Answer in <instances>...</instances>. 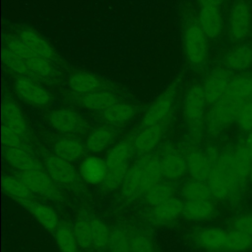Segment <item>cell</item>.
I'll list each match as a JSON object with an SVG mask.
<instances>
[{"label":"cell","instance_id":"d6986e66","mask_svg":"<svg viewBox=\"0 0 252 252\" xmlns=\"http://www.w3.org/2000/svg\"><path fill=\"white\" fill-rule=\"evenodd\" d=\"M199 26L208 38H217L222 31V16L220 7L201 8Z\"/></svg>","mask_w":252,"mask_h":252},{"label":"cell","instance_id":"484cf974","mask_svg":"<svg viewBox=\"0 0 252 252\" xmlns=\"http://www.w3.org/2000/svg\"><path fill=\"white\" fill-rule=\"evenodd\" d=\"M142 194L141 190V162L138 160L129 166L125 179L121 185V195L124 200L131 202Z\"/></svg>","mask_w":252,"mask_h":252},{"label":"cell","instance_id":"5bb4252c","mask_svg":"<svg viewBox=\"0 0 252 252\" xmlns=\"http://www.w3.org/2000/svg\"><path fill=\"white\" fill-rule=\"evenodd\" d=\"M141 162V190L142 194L155 185L161 182L163 177L160 158L157 156H146L140 159Z\"/></svg>","mask_w":252,"mask_h":252},{"label":"cell","instance_id":"f6af8a7d","mask_svg":"<svg viewBox=\"0 0 252 252\" xmlns=\"http://www.w3.org/2000/svg\"><path fill=\"white\" fill-rule=\"evenodd\" d=\"M128 164L119 166L117 168H113V169H108L107 175L104 179V181L101 183V186L109 191H113L116 190L118 187H121L126 173L128 171Z\"/></svg>","mask_w":252,"mask_h":252},{"label":"cell","instance_id":"ba28073f","mask_svg":"<svg viewBox=\"0 0 252 252\" xmlns=\"http://www.w3.org/2000/svg\"><path fill=\"white\" fill-rule=\"evenodd\" d=\"M50 125L61 133H77L85 128V121L75 110L69 108H58L52 110L48 115Z\"/></svg>","mask_w":252,"mask_h":252},{"label":"cell","instance_id":"74e56055","mask_svg":"<svg viewBox=\"0 0 252 252\" xmlns=\"http://www.w3.org/2000/svg\"><path fill=\"white\" fill-rule=\"evenodd\" d=\"M55 240L60 252H78L79 244L73 228L67 224H59L55 230Z\"/></svg>","mask_w":252,"mask_h":252},{"label":"cell","instance_id":"681fc988","mask_svg":"<svg viewBox=\"0 0 252 252\" xmlns=\"http://www.w3.org/2000/svg\"><path fill=\"white\" fill-rule=\"evenodd\" d=\"M1 135L5 148H23V137L5 124H2Z\"/></svg>","mask_w":252,"mask_h":252},{"label":"cell","instance_id":"3957f363","mask_svg":"<svg viewBox=\"0 0 252 252\" xmlns=\"http://www.w3.org/2000/svg\"><path fill=\"white\" fill-rule=\"evenodd\" d=\"M184 50L188 61L195 67L203 66L208 58V37L197 24L187 27L183 36Z\"/></svg>","mask_w":252,"mask_h":252},{"label":"cell","instance_id":"44dd1931","mask_svg":"<svg viewBox=\"0 0 252 252\" xmlns=\"http://www.w3.org/2000/svg\"><path fill=\"white\" fill-rule=\"evenodd\" d=\"M160 166L163 177L174 180L184 175L187 170V161L181 154L171 150L160 158Z\"/></svg>","mask_w":252,"mask_h":252},{"label":"cell","instance_id":"f907efd6","mask_svg":"<svg viewBox=\"0 0 252 252\" xmlns=\"http://www.w3.org/2000/svg\"><path fill=\"white\" fill-rule=\"evenodd\" d=\"M231 229L252 236V213L240 214L231 220Z\"/></svg>","mask_w":252,"mask_h":252},{"label":"cell","instance_id":"52a82bcc","mask_svg":"<svg viewBox=\"0 0 252 252\" xmlns=\"http://www.w3.org/2000/svg\"><path fill=\"white\" fill-rule=\"evenodd\" d=\"M175 85L168 87L148 107L143 117V126H153L161 123L170 113L174 103Z\"/></svg>","mask_w":252,"mask_h":252},{"label":"cell","instance_id":"f5cc1de1","mask_svg":"<svg viewBox=\"0 0 252 252\" xmlns=\"http://www.w3.org/2000/svg\"><path fill=\"white\" fill-rule=\"evenodd\" d=\"M242 142H243L244 147L246 148L247 152L249 153L250 157L252 158V131L246 134V136Z\"/></svg>","mask_w":252,"mask_h":252},{"label":"cell","instance_id":"60d3db41","mask_svg":"<svg viewBox=\"0 0 252 252\" xmlns=\"http://www.w3.org/2000/svg\"><path fill=\"white\" fill-rule=\"evenodd\" d=\"M73 231L79 247L83 249H89L93 247L91 220H87L85 218L79 219L73 226Z\"/></svg>","mask_w":252,"mask_h":252},{"label":"cell","instance_id":"8fae6325","mask_svg":"<svg viewBox=\"0 0 252 252\" xmlns=\"http://www.w3.org/2000/svg\"><path fill=\"white\" fill-rule=\"evenodd\" d=\"M44 165L46 172L54 182L64 185H72L77 181L78 175L71 162L56 155L47 157L44 160Z\"/></svg>","mask_w":252,"mask_h":252},{"label":"cell","instance_id":"8992f818","mask_svg":"<svg viewBox=\"0 0 252 252\" xmlns=\"http://www.w3.org/2000/svg\"><path fill=\"white\" fill-rule=\"evenodd\" d=\"M207 100L201 85H193L187 91L184 97V116L187 124L195 131H199L204 115Z\"/></svg>","mask_w":252,"mask_h":252},{"label":"cell","instance_id":"db71d44e","mask_svg":"<svg viewBox=\"0 0 252 252\" xmlns=\"http://www.w3.org/2000/svg\"><path fill=\"white\" fill-rule=\"evenodd\" d=\"M250 183L252 184V165H251V168H250V172H249V177H248Z\"/></svg>","mask_w":252,"mask_h":252},{"label":"cell","instance_id":"f35d334b","mask_svg":"<svg viewBox=\"0 0 252 252\" xmlns=\"http://www.w3.org/2000/svg\"><path fill=\"white\" fill-rule=\"evenodd\" d=\"M91 229H92V241L93 247L98 250H104L108 246L110 229L106 223L98 219H91Z\"/></svg>","mask_w":252,"mask_h":252},{"label":"cell","instance_id":"4316f807","mask_svg":"<svg viewBox=\"0 0 252 252\" xmlns=\"http://www.w3.org/2000/svg\"><path fill=\"white\" fill-rule=\"evenodd\" d=\"M78 100L85 108L94 111H104L117 102L113 94L102 90L80 94Z\"/></svg>","mask_w":252,"mask_h":252},{"label":"cell","instance_id":"7c38bea8","mask_svg":"<svg viewBox=\"0 0 252 252\" xmlns=\"http://www.w3.org/2000/svg\"><path fill=\"white\" fill-rule=\"evenodd\" d=\"M222 62L230 71L246 72L252 66V44L248 42L235 44L225 53Z\"/></svg>","mask_w":252,"mask_h":252},{"label":"cell","instance_id":"ffe728a7","mask_svg":"<svg viewBox=\"0 0 252 252\" xmlns=\"http://www.w3.org/2000/svg\"><path fill=\"white\" fill-rule=\"evenodd\" d=\"M163 133L164 127L161 123L147 126L135 136L133 146L139 153L148 154L159 143Z\"/></svg>","mask_w":252,"mask_h":252},{"label":"cell","instance_id":"e0dca14e","mask_svg":"<svg viewBox=\"0 0 252 252\" xmlns=\"http://www.w3.org/2000/svg\"><path fill=\"white\" fill-rule=\"evenodd\" d=\"M183 205L184 203L180 199L173 196L160 205L153 208L151 220L156 224H168L182 215Z\"/></svg>","mask_w":252,"mask_h":252},{"label":"cell","instance_id":"b9f144b4","mask_svg":"<svg viewBox=\"0 0 252 252\" xmlns=\"http://www.w3.org/2000/svg\"><path fill=\"white\" fill-rule=\"evenodd\" d=\"M107 249L109 252H131L130 236L120 227L112 228Z\"/></svg>","mask_w":252,"mask_h":252},{"label":"cell","instance_id":"6da1fadb","mask_svg":"<svg viewBox=\"0 0 252 252\" xmlns=\"http://www.w3.org/2000/svg\"><path fill=\"white\" fill-rule=\"evenodd\" d=\"M242 103V101L226 94L221 99L213 104L207 115L208 133L217 136L235 122Z\"/></svg>","mask_w":252,"mask_h":252},{"label":"cell","instance_id":"8d00e7d4","mask_svg":"<svg viewBox=\"0 0 252 252\" xmlns=\"http://www.w3.org/2000/svg\"><path fill=\"white\" fill-rule=\"evenodd\" d=\"M182 196L185 201L192 200H211L213 195L205 181H198L192 179L186 182L182 187Z\"/></svg>","mask_w":252,"mask_h":252},{"label":"cell","instance_id":"9a60e30c","mask_svg":"<svg viewBox=\"0 0 252 252\" xmlns=\"http://www.w3.org/2000/svg\"><path fill=\"white\" fill-rule=\"evenodd\" d=\"M107 172L108 167L105 160L95 156L87 157L80 165V175L83 180L89 184H101Z\"/></svg>","mask_w":252,"mask_h":252},{"label":"cell","instance_id":"7402d4cb","mask_svg":"<svg viewBox=\"0 0 252 252\" xmlns=\"http://www.w3.org/2000/svg\"><path fill=\"white\" fill-rule=\"evenodd\" d=\"M216 208L211 200H192L185 201L182 216L193 221H203L211 219L215 214Z\"/></svg>","mask_w":252,"mask_h":252},{"label":"cell","instance_id":"83f0119b","mask_svg":"<svg viewBox=\"0 0 252 252\" xmlns=\"http://www.w3.org/2000/svg\"><path fill=\"white\" fill-rule=\"evenodd\" d=\"M69 88L80 94L101 90L102 83L95 76L88 72H76L68 80Z\"/></svg>","mask_w":252,"mask_h":252},{"label":"cell","instance_id":"ab89813d","mask_svg":"<svg viewBox=\"0 0 252 252\" xmlns=\"http://www.w3.org/2000/svg\"><path fill=\"white\" fill-rule=\"evenodd\" d=\"M252 247V236L238 230H228L225 251L244 252Z\"/></svg>","mask_w":252,"mask_h":252},{"label":"cell","instance_id":"d6a6232c","mask_svg":"<svg viewBox=\"0 0 252 252\" xmlns=\"http://www.w3.org/2000/svg\"><path fill=\"white\" fill-rule=\"evenodd\" d=\"M135 115V108L128 103L115 102L102 111L103 118L112 124H122L129 121Z\"/></svg>","mask_w":252,"mask_h":252},{"label":"cell","instance_id":"277c9868","mask_svg":"<svg viewBox=\"0 0 252 252\" xmlns=\"http://www.w3.org/2000/svg\"><path fill=\"white\" fill-rule=\"evenodd\" d=\"M18 177L34 194L52 201H60L62 199L61 193L56 188L53 179L41 168L20 172Z\"/></svg>","mask_w":252,"mask_h":252},{"label":"cell","instance_id":"7dc6e473","mask_svg":"<svg viewBox=\"0 0 252 252\" xmlns=\"http://www.w3.org/2000/svg\"><path fill=\"white\" fill-rule=\"evenodd\" d=\"M4 41L5 47H7L10 51H12L17 56L23 58L24 60H28L29 58L34 55V53L22 41L20 37L7 35Z\"/></svg>","mask_w":252,"mask_h":252},{"label":"cell","instance_id":"7bdbcfd3","mask_svg":"<svg viewBox=\"0 0 252 252\" xmlns=\"http://www.w3.org/2000/svg\"><path fill=\"white\" fill-rule=\"evenodd\" d=\"M27 65L30 69L31 74H33L40 78H47L53 73V65L51 60L40 57L38 55H33L28 60H26Z\"/></svg>","mask_w":252,"mask_h":252},{"label":"cell","instance_id":"1f68e13d","mask_svg":"<svg viewBox=\"0 0 252 252\" xmlns=\"http://www.w3.org/2000/svg\"><path fill=\"white\" fill-rule=\"evenodd\" d=\"M131 148L132 146L129 140H123L112 147L105 158L108 169H113L128 164V160L131 156Z\"/></svg>","mask_w":252,"mask_h":252},{"label":"cell","instance_id":"f1b7e54d","mask_svg":"<svg viewBox=\"0 0 252 252\" xmlns=\"http://www.w3.org/2000/svg\"><path fill=\"white\" fill-rule=\"evenodd\" d=\"M85 147L80 140L66 137L58 140L54 144L53 149L57 157L72 162L78 160L83 156Z\"/></svg>","mask_w":252,"mask_h":252},{"label":"cell","instance_id":"836d02e7","mask_svg":"<svg viewBox=\"0 0 252 252\" xmlns=\"http://www.w3.org/2000/svg\"><path fill=\"white\" fill-rule=\"evenodd\" d=\"M173 193L174 186L169 182L161 181L158 184L152 187L151 189H149L143 195L146 203L154 208L165 202L169 198L173 197Z\"/></svg>","mask_w":252,"mask_h":252},{"label":"cell","instance_id":"816d5d0a","mask_svg":"<svg viewBox=\"0 0 252 252\" xmlns=\"http://www.w3.org/2000/svg\"><path fill=\"white\" fill-rule=\"evenodd\" d=\"M201 8L204 7H220L224 0H198Z\"/></svg>","mask_w":252,"mask_h":252},{"label":"cell","instance_id":"603a6c76","mask_svg":"<svg viewBox=\"0 0 252 252\" xmlns=\"http://www.w3.org/2000/svg\"><path fill=\"white\" fill-rule=\"evenodd\" d=\"M206 182L211 190L213 198L220 201H225L234 197L228 181L216 164L212 167Z\"/></svg>","mask_w":252,"mask_h":252},{"label":"cell","instance_id":"4dcf8cb0","mask_svg":"<svg viewBox=\"0 0 252 252\" xmlns=\"http://www.w3.org/2000/svg\"><path fill=\"white\" fill-rule=\"evenodd\" d=\"M115 134L112 129L105 126L97 127L88 135L85 146L92 153H99L112 143Z\"/></svg>","mask_w":252,"mask_h":252},{"label":"cell","instance_id":"2e32d148","mask_svg":"<svg viewBox=\"0 0 252 252\" xmlns=\"http://www.w3.org/2000/svg\"><path fill=\"white\" fill-rule=\"evenodd\" d=\"M3 124L7 125L23 138L28 133V124L20 106L10 97L3 99L2 103Z\"/></svg>","mask_w":252,"mask_h":252},{"label":"cell","instance_id":"f546056e","mask_svg":"<svg viewBox=\"0 0 252 252\" xmlns=\"http://www.w3.org/2000/svg\"><path fill=\"white\" fill-rule=\"evenodd\" d=\"M226 94L242 102L252 99V72L234 75Z\"/></svg>","mask_w":252,"mask_h":252},{"label":"cell","instance_id":"30bf717a","mask_svg":"<svg viewBox=\"0 0 252 252\" xmlns=\"http://www.w3.org/2000/svg\"><path fill=\"white\" fill-rule=\"evenodd\" d=\"M20 206L25 208L36 220L48 231H55L58 227V216L56 212L47 205L38 203L32 199H13Z\"/></svg>","mask_w":252,"mask_h":252},{"label":"cell","instance_id":"cb8c5ba5","mask_svg":"<svg viewBox=\"0 0 252 252\" xmlns=\"http://www.w3.org/2000/svg\"><path fill=\"white\" fill-rule=\"evenodd\" d=\"M186 161L187 170L192 179L206 182L213 166L209 162L205 153L197 150L191 151L186 158Z\"/></svg>","mask_w":252,"mask_h":252},{"label":"cell","instance_id":"c3c4849f","mask_svg":"<svg viewBox=\"0 0 252 252\" xmlns=\"http://www.w3.org/2000/svg\"><path fill=\"white\" fill-rule=\"evenodd\" d=\"M131 252H155L151 239L143 233H135L130 236Z\"/></svg>","mask_w":252,"mask_h":252},{"label":"cell","instance_id":"9c48e42d","mask_svg":"<svg viewBox=\"0 0 252 252\" xmlns=\"http://www.w3.org/2000/svg\"><path fill=\"white\" fill-rule=\"evenodd\" d=\"M15 90L23 100L36 106L47 104L51 98L49 93L44 88L25 76L15 81Z\"/></svg>","mask_w":252,"mask_h":252},{"label":"cell","instance_id":"e575fe53","mask_svg":"<svg viewBox=\"0 0 252 252\" xmlns=\"http://www.w3.org/2000/svg\"><path fill=\"white\" fill-rule=\"evenodd\" d=\"M233 158L235 162V167L239 178L243 185H245L248 177L250 168L252 165V158L250 157L249 153L247 152L246 148L244 147L243 142L238 143L233 148Z\"/></svg>","mask_w":252,"mask_h":252},{"label":"cell","instance_id":"d590c367","mask_svg":"<svg viewBox=\"0 0 252 252\" xmlns=\"http://www.w3.org/2000/svg\"><path fill=\"white\" fill-rule=\"evenodd\" d=\"M2 188L4 192L12 199H32V192L18 176H3Z\"/></svg>","mask_w":252,"mask_h":252},{"label":"cell","instance_id":"ee69618b","mask_svg":"<svg viewBox=\"0 0 252 252\" xmlns=\"http://www.w3.org/2000/svg\"><path fill=\"white\" fill-rule=\"evenodd\" d=\"M2 60L9 69H11L13 72L17 74L23 76L31 74L26 60L17 56L5 46L2 48Z\"/></svg>","mask_w":252,"mask_h":252},{"label":"cell","instance_id":"5b68a950","mask_svg":"<svg viewBox=\"0 0 252 252\" xmlns=\"http://www.w3.org/2000/svg\"><path fill=\"white\" fill-rule=\"evenodd\" d=\"M233 74L225 67H218L211 71L202 85L208 104H215L227 93Z\"/></svg>","mask_w":252,"mask_h":252},{"label":"cell","instance_id":"4fadbf2b","mask_svg":"<svg viewBox=\"0 0 252 252\" xmlns=\"http://www.w3.org/2000/svg\"><path fill=\"white\" fill-rule=\"evenodd\" d=\"M228 230L220 227H205L194 234L195 242L209 251L225 250Z\"/></svg>","mask_w":252,"mask_h":252},{"label":"cell","instance_id":"7a4b0ae2","mask_svg":"<svg viewBox=\"0 0 252 252\" xmlns=\"http://www.w3.org/2000/svg\"><path fill=\"white\" fill-rule=\"evenodd\" d=\"M252 6L250 0H235L229 10L227 32L231 42H244L251 33Z\"/></svg>","mask_w":252,"mask_h":252},{"label":"cell","instance_id":"d4e9b609","mask_svg":"<svg viewBox=\"0 0 252 252\" xmlns=\"http://www.w3.org/2000/svg\"><path fill=\"white\" fill-rule=\"evenodd\" d=\"M4 155L9 164L20 172L40 168L37 160L23 148H5Z\"/></svg>","mask_w":252,"mask_h":252},{"label":"cell","instance_id":"bcb514c9","mask_svg":"<svg viewBox=\"0 0 252 252\" xmlns=\"http://www.w3.org/2000/svg\"><path fill=\"white\" fill-rule=\"evenodd\" d=\"M235 123L246 134L252 131V99L242 103L236 116Z\"/></svg>","mask_w":252,"mask_h":252},{"label":"cell","instance_id":"ac0fdd59","mask_svg":"<svg viewBox=\"0 0 252 252\" xmlns=\"http://www.w3.org/2000/svg\"><path fill=\"white\" fill-rule=\"evenodd\" d=\"M19 37L35 54L48 60H53L55 50L49 42L37 32L32 29H24L20 32Z\"/></svg>","mask_w":252,"mask_h":252}]
</instances>
